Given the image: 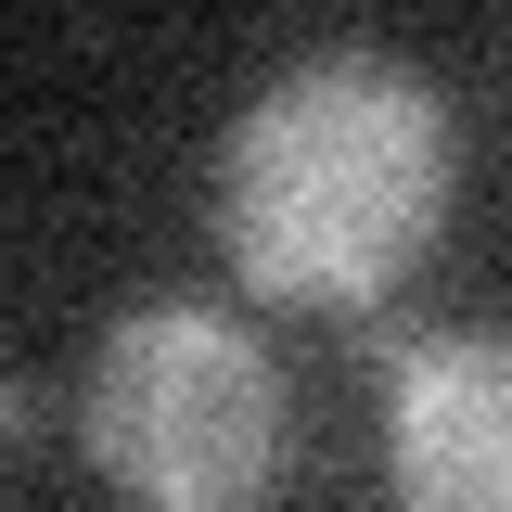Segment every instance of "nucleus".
I'll use <instances>...</instances> for the list:
<instances>
[{"instance_id":"nucleus-1","label":"nucleus","mask_w":512,"mask_h":512,"mask_svg":"<svg viewBox=\"0 0 512 512\" xmlns=\"http://www.w3.org/2000/svg\"><path fill=\"white\" fill-rule=\"evenodd\" d=\"M461 192V128L423 64L333 39L256 77L244 116L218 128V180H205V231L231 256L256 308H384L448 231Z\"/></svg>"},{"instance_id":"nucleus-2","label":"nucleus","mask_w":512,"mask_h":512,"mask_svg":"<svg viewBox=\"0 0 512 512\" xmlns=\"http://www.w3.org/2000/svg\"><path fill=\"white\" fill-rule=\"evenodd\" d=\"M77 448L116 487V512H256L282 487L295 397L244 308L128 295L77 359Z\"/></svg>"},{"instance_id":"nucleus-3","label":"nucleus","mask_w":512,"mask_h":512,"mask_svg":"<svg viewBox=\"0 0 512 512\" xmlns=\"http://www.w3.org/2000/svg\"><path fill=\"white\" fill-rule=\"evenodd\" d=\"M397 512H512V320L410 346L384 384Z\"/></svg>"},{"instance_id":"nucleus-4","label":"nucleus","mask_w":512,"mask_h":512,"mask_svg":"<svg viewBox=\"0 0 512 512\" xmlns=\"http://www.w3.org/2000/svg\"><path fill=\"white\" fill-rule=\"evenodd\" d=\"M39 423H52V384H39V372H0V448H26Z\"/></svg>"}]
</instances>
